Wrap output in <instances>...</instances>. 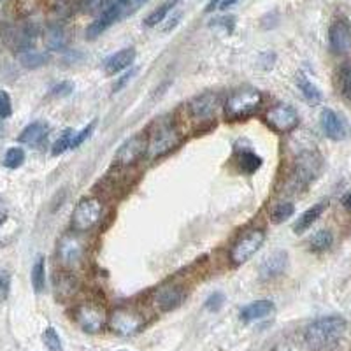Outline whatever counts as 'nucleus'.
Returning <instances> with one entry per match:
<instances>
[{
    "mask_svg": "<svg viewBox=\"0 0 351 351\" xmlns=\"http://www.w3.org/2000/svg\"><path fill=\"white\" fill-rule=\"evenodd\" d=\"M346 327V319L341 316H324L306 328L304 339L313 351H327L339 343Z\"/></svg>",
    "mask_w": 351,
    "mask_h": 351,
    "instance_id": "1",
    "label": "nucleus"
},
{
    "mask_svg": "<svg viewBox=\"0 0 351 351\" xmlns=\"http://www.w3.org/2000/svg\"><path fill=\"white\" fill-rule=\"evenodd\" d=\"M262 104V95L255 88H243L232 93L225 102V116L228 121H241L255 114Z\"/></svg>",
    "mask_w": 351,
    "mask_h": 351,
    "instance_id": "2",
    "label": "nucleus"
},
{
    "mask_svg": "<svg viewBox=\"0 0 351 351\" xmlns=\"http://www.w3.org/2000/svg\"><path fill=\"white\" fill-rule=\"evenodd\" d=\"M324 160L316 152H302L295 160L291 181L297 188H306L313 183L322 172Z\"/></svg>",
    "mask_w": 351,
    "mask_h": 351,
    "instance_id": "3",
    "label": "nucleus"
},
{
    "mask_svg": "<svg viewBox=\"0 0 351 351\" xmlns=\"http://www.w3.org/2000/svg\"><path fill=\"white\" fill-rule=\"evenodd\" d=\"M181 143L180 132L176 130L174 125L169 121H162L155 132H153L152 139L148 144V152L152 158H160V156L167 155L174 148H178Z\"/></svg>",
    "mask_w": 351,
    "mask_h": 351,
    "instance_id": "4",
    "label": "nucleus"
},
{
    "mask_svg": "<svg viewBox=\"0 0 351 351\" xmlns=\"http://www.w3.org/2000/svg\"><path fill=\"white\" fill-rule=\"evenodd\" d=\"M102 216V204L95 197H84L77 202L72 213V228L76 232H86L99 223Z\"/></svg>",
    "mask_w": 351,
    "mask_h": 351,
    "instance_id": "5",
    "label": "nucleus"
},
{
    "mask_svg": "<svg viewBox=\"0 0 351 351\" xmlns=\"http://www.w3.org/2000/svg\"><path fill=\"white\" fill-rule=\"evenodd\" d=\"M263 241H265V234L260 228H253V230H247L246 234H243L234 243V246H232V263L234 265H243V263H246L262 247Z\"/></svg>",
    "mask_w": 351,
    "mask_h": 351,
    "instance_id": "6",
    "label": "nucleus"
},
{
    "mask_svg": "<svg viewBox=\"0 0 351 351\" xmlns=\"http://www.w3.org/2000/svg\"><path fill=\"white\" fill-rule=\"evenodd\" d=\"M265 121L276 134H290L299 127V114L290 106L280 104L265 114Z\"/></svg>",
    "mask_w": 351,
    "mask_h": 351,
    "instance_id": "7",
    "label": "nucleus"
},
{
    "mask_svg": "<svg viewBox=\"0 0 351 351\" xmlns=\"http://www.w3.org/2000/svg\"><path fill=\"white\" fill-rule=\"evenodd\" d=\"M148 137L144 136V134L132 136L130 139L125 141L120 146V149L116 152L114 162H118L120 165H125V167L137 164V162L146 155V152H148Z\"/></svg>",
    "mask_w": 351,
    "mask_h": 351,
    "instance_id": "8",
    "label": "nucleus"
},
{
    "mask_svg": "<svg viewBox=\"0 0 351 351\" xmlns=\"http://www.w3.org/2000/svg\"><path fill=\"white\" fill-rule=\"evenodd\" d=\"M123 16V8L118 0H109V5L104 9V11L100 12L99 18L95 21L88 25L86 28V37L88 39H97L99 36L108 30L111 25H114L116 21L120 20Z\"/></svg>",
    "mask_w": 351,
    "mask_h": 351,
    "instance_id": "9",
    "label": "nucleus"
},
{
    "mask_svg": "<svg viewBox=\"0 0 351 351\" xmlns=\"http://www.w3.org/2000/svg\"><path fill=\"white\" fill-rule=\"evenodd\" d=\"M76 322L84 332H88V334H97V332L102 330V327L106 324L104 309L92 306V304H84V306L76 309Z\"/></svg>",
    "mask_w": 351,
    "mask_h": 351,
    "instance_id": "10",
    "label": "nucleus"
},
{
    "mask_svg": "<svg viewBox=\"0 0 351 351\" xmlns=\"http://www.w3.org/2000/svg\"><path fill=\"white\" fill-rule=\"evenodd\" d=\"M144 319L141 318L137 313L128 311V309H116L111 315L109 325H111L112 332L120 335H132L141 330Z\"/></svg>",
    "mask_w": 351,
    "mask_h": 351,
    "instance_id": "11",
    "label": "nucleus"
},
{
    "mask_svg": "<svg viewBox=\"0 0 351 351\" xmlns=\"http://www.w3.org/2000/svg\"><path fill=\"white\" fill-rule=\"evenodd\" d=\"M83 243L74 234H67L58 243V258H60V262L64 263L65 267H76L77 263L81 262V258H83Z\"/></svg>",
    "mask_w": 351,
    "mask_h": 351,
    "instance_id": "12",
    "label": "nucleus"
},
{
    "mask_svg": "<svg viewBox=\"0 0 351 351\" xmlns=\"http://www.w3.org/2000/svg\"><path fill=\"white\" fill-rule=\"evenodd\" d=\"M328 43L335 55H346L351 51V27L346 20H335L328 30Z\"/></svg>",
    "mask_w": 351,
    "mask_h": 351,
    "instance_id": "13",
    "label": "nucleus"
},
{
    "mask_svg": "<svg viewBox=\"0 0 351 351\" xmlns=\"http://www.w3.org/2000/svg\"><path fill=\"white\" fill-rule=\"evenodd\" d=\"M216 108H218V95L213 92L200 93V95L193 97L188 104V109H190V114L199 121L211 120L213 114L216 112Z\"/></svg>",
    "mask_w": 351,
    "mask_h": 351,
    "instance_id": "14",
    "label": "nucleus"
},
{
    "mask_svg": "<svg viewBox=\"0 0 351 351\" xmlns=\"http://www.w3.org/2000/svg\"><path fill=\"white\" fill-rule=\"evenodd\" d=\"M288 265V253L283 252V250H276V252L269 253L265 258L260 263V278L262 280H274L278 276L283 274L287 271Z\"/></svg>",
    "mask_w": 351,
    "mask_h": 351,
    "instance_id": "15",
    "label": "nucleus"
},
{
    "mask_svg": "<svg viewBox=\"0 0 351 351\" xmlns=\"http://www.w3.org/2000/svg\"><path fill=\"white\" fill-rule=\"evenodd\" d=\"M319 123L324 128L325 136L332 141H341L346 137V125H344L343 118L332 109H324L322 116H319Z\"/></svg>",
    "mask_w": 351,
    "mask_h": 351,
    "instance_id": "16",
    "label": "nucleus"
},
{
    "mask_svg": "<svg viewBox=\"0 0 351 351\" xmlns=\"http://www.w3.org/2000/svg\"><path fill=\"white\" fill-rule=\"evenodd\" d=\"M276 311V306L272 300H256V302L247 304L241 309V319L246 322V324H252V322H258V319H265Z\"/></svg>",
    "mask_w": 351,
    "mask_h": 351,
    "instance_id": "17",
    "label": "nucleus"
},
{
    "mask_svg": "<svg viewBox=\"0 0 351 351\" xmlns=\"http://www.w3.org/2000/svg\"><path fill=\"white\" fill-rule=\"evenodd\" d=\"M134 60H136V49L134 48L120 49V51L112 53L111 56L106 58L104 71L112 76V74H118V72H121L123 69L130 67V65L134 64Z\"/></svg>",
    "mask_w": 351,
    "mask_h": 351,
    "instance_id": "18",
    "label": "nucleus"
},
{
    "mask_svg": "<svg viewBox=\"0 0 351 351\" xmlns=\"http://www.w3.org/2000/svg\"><path fill=\"white\" fill-rule=\"evenodd\" d=\"M36 36H37L36 28H32L30 25H23V27L11 28V34L5 37H8L9 44H11L12 48L20 53V51H25V49L32 48Z\"/></svg>",
    "mask_w": 351,
    "mask_h": 351,
    "instance_id": "19",
    "label": "nucleus"
},
{
    "mask_svg": "<svg viewBox=\"0 0 351 351\" xmlns=\"http://www.w3.org/2000/svg\"><path fill=\"white\" fill-rule=\"evenodd\" d=\"M183 297L184 293L181 288L162 287L156 291V307H160V311H172L180 306Z\"/></svg>",
    "mask_w": 351,
    "mask_h": 351,
    "instance_id": "20",
    "label": "nucleus"
},
{
    "mask_svg": "<svg viewBox=\"0 0 351 351\" xmlns=\"http://www.w3.org/2000/svg\"><path fill=\"white\" fill-rule=\"evenodd\" d=\"M327 208H328L327 200H322V202L315 204L313 208H309L306 213H302V215L299 216V219H297L295 225H293V232H295V234H304L307 228L313 227V223H315L319 216L324 215V211Z\"/></svg>",
    "mask_w": 351,
    "mask_h": 351,
    "instance_id": "21",
    "label": "nucleus"
},
{
    "mask_svg": "<svg viewBox=\"0 0 351 351\" xmlns=\"http://www.w3.org/2000/svg\"><path fill=\"white\" fill-rule=\"evenodd\" d=\"M48 132L49 127L44 121H34V123L23 128L20 136V143L28 144V146H39L48 137Z\"/></svg>",
    "mask_w": 351,
    "mask_h": 351,
    "instance_id": "22",
    "label": "nucleus"
},
{
    "mask_svg": "<svg viewBox=\"0 0 351 351\" xmlns=\"http://www.w3.org/2000/svg\"><path fill=\"white\" fill-rule=\"evenodd\" d=\"M295 83H297V88H299V92L302 93V97L309 102V104H319V102L324 100V93H322V90H319V88L316 86V84L313 83L306 74L299 72V74H297Z\"/></svg>",
    "mask_w": 351,
    "mask_h": 351,
    "instance_id": "23",
    "label": "nucleus"
},
{
    "mask_svg": "<svg viewBox=\"0 0 351 351\" xmlns=\"http://www.w3.org/2000/svg\"><path fill=\"white\" fill-rule=\"evenodd\" d=\"M44 43L48 46V49L51 51H60V49L67 48V43H69V36L65 32L64 27H49L44 34Z\"/></svg>",
    "mask_w": 351,
    "mask_h": 351,
    "instance_id": "24",
    "label": "nucleus"
},
{
    "mask_svg": "<svg viewBox=\"0 0 351 351\" xmlns=\"http://www.w3.org/2000/svg\"><path fill=\"white\" fill-rule=\"evenodd\" d=\"M18 60L27 69H39L49 62V55L46 51H37V49H25L18 53Z\"/></svg>",
    "mask_w": 351,
    "mask_h": 351,
    "instance_id": "25",
    "label": "nucleus"
},
{
    "mask_svg": "<svg viewBox=\"0 0 351 351\" xmlns=\"http://www.w3.org/2000/svg\"><path fill=\"white\" fill-rule=\"evenodd\" d=\"M334 243V236H332V232L328 230H318L316 234H313L309 237V250L316 253L327 252L328 247L332 246Z\"/></svg>",
    "mask_w": 351,
    "mask_h": 351,
    "instance_id": "26",
    "label": "nucleus"
},
{
    "mask_svg": "<svg viewBox=\"0 0 351 351\" xmlns=\"http://www.w3.org/2000/svg\"><path fill=\"white\" fill-rule=\"evenodd\" d=\"M178 4V0H169V2H164V4L160 5L158 9H155L153 12H149L148 18L144 20V25L146 27H156V25H160L162 21L167 18V14L171 12V9H174V5Z\"/></svg>",
    "mask_w": 351,
    "mask_h": 351,
    "instance_id": "27",
    "label": "nucleus"
},
{
    "mask_svg": "<svg viewBox=\"0 0 351 351\" xmlns=\"http://www.w3.org/2000/svg\"><path fill=\"white\" fill-rule=\"evenodd\" d=\"M30 280H32V287L36 293H43L44 288H46V265H44V258H37V262L34 263Z\"/></svg>",
    "mask_w": 351,
    "mask_h": 351,
    "instance_id": "28",
    "label": "nucleus"
},
{
    "mask_svg": "<svg viewBox=\"0 0 351 351\" xmlns=\"http://www.w3.org/2000/svg\"><path fill=\"white\" fill-rule=\"evenodd\" d=\"M74 136H76V132L72 130V128H65L64 132L60 134V137L56 139V143L53 144V156L64 155L67 149H72V141H74Z\"/></svg>",
    "mask_w": 351,
    "mask_h": 351,
    "instance_id": "29",
    "label": "nucleus"
},
{
    "mask_svg": "<svg viewBox=\"0 0 351 351\" xmlns=\"http://www.w3.org/2000/svg\"><path fill=\"white\" fill-rule=\"evenodd\" d=\"M239 160H241V169H243L244 172H247V174L256 172L260 169V165H262V158L253 152L241 153Z\"/></svg>",
    "mask_w": 351,
    "mask_h": 351,
    "instance_id": "30",
    "label": "nucleus"
},
{
    "mask_svg": "<svg viewBox=\"0 0 351 351\" xmlns=\"http://www.w3.org/2000/svg\"><path fill=\"white\" fill-rule=\"evenodd\" d=\"M293 213H295V206H293V204L280 202L274 209H272V215H271L272 221H274V223H281V221H285V219L290 218Z\"/></svg>",
    "mask_w": 351,
    "mask_h": 351,
    "instance_id": "31",
    "label": "nucleus"
},
{
    "mask_svg": "<svg viewBox=\"0 0 351 351\" xmlns=\"http://www.w3.org/2000/svg\"><path fill=\"white\" fill-rule=\"evenodd\" d=\"M25 162V152L21 148H11L8 149L4 156V165L8 169H18L21 167Z\"/></svg>",
    "mask_w": 351,
    "mask_h": 351,
    "instance_id": "32",
    "label": "nucleus"
},
{
    "mask_svg": "<svg viewBox=\"0 0 351 351\" xmlns=\"http://www.w3.org/2000/svg\"><path fill=\"white\" fill-rule=\"evenodd\" d=\"M43 341L49 351H64V348H62L60 335L56 334V330L53 327H48L46 330H44Z\"/></svg>",
    "mask_w": 351,
    "mask_h": 351,
    "instance_id": "33",
    "label": "nucleus"
},
{
    "mask_svg": "<svg viewBox=\"0 0 351 351\" xmlns=\"http://www.w3.org/2000/svg\"><path fill=\"white\" fill-rule=\"evenodd\" d=\"M339 80H341V90H343V95L351 100V62L341 69Z\"/></svg>",
    "mask_w": 351,
    "mask_h": 351,
    "instance_id": "34",
    "label": "nucleus"
},
{
    "mask_svg": "<svg viewBox=\"0 0 351 351\" xmlns=\"http://www.w3.org/2000/svg\"><path fill=\"white\" fill-rule=\"evenodd\" d=\"M223 304H225L223 293H221V291H215V293H211V295L208 297V300H206V304H204V306H206V309H208V311L216 313V311H219L221 307H223Z\"/></svg>",
    "mask_w": 351,
    "mask_h": 351,
    "instance_id": "35",
    "label": "nucleus"
},
{
    "mask_svg": "<svg viewBox=\"0 0 351 351\" xmlns=\"http://www.w3.org/2000/svg\"><path fill=\"white\" fill-rule=\"evenodd\" d=\"M95 125H97V121L93 120L92 123L88 125V127H84L83 130H81V132H77L76 136H74V141H72V149H74V148H80L81 144H83L84 141L88 139V137L92 136V134H93V130H95Z\"/></svg>",
    "mask_w": 351,
    "mask_h": 351,
    "instance_id": "36",
    "label": "nucleus"
},
{
    "mask_svg": "<svg viewBox=\"0 0 351 351\" xmlns=\"http://www.w3.org/2000/svg\"><path fill=\"white\" fill-rule=\"evenodd\" d=\"M12 114L11 97L5 90H0V118H9Z\"/></svg>",
    "mask_w": 351,
    "mask_h": 351,
    "instance_id": "37",
    "label": "nucleus"
},
{
    "mask_svg": "<svg viewBox=\"0 0 351 351\" xmlns=\"http://www.w3.org/2000/svg\"><path fill=\"white\" fill-rule=\"evenodd\" d=\"M11 291V274L8 271L0 272V302H4Z\"/></svg>",
    "mask_w": 351,
    "mask_h": 351,
    "instance_id": "38",
    "label": "nucleus"
},
{
    "mask_svg": "<svg viewBox=\"0 0 351 351\" xmlns=\"http://www.w3.org/2000/svg\"><path fill=\"white\" fill-rule=\"evenodd\" d=\"M74 92V84L71 83V81H62V83L55 84V86L51 88V95L53 97H69L71 93Z\"/></svg>",
    "mask_w": 351,
    "mask_h": 351,
    "instance_id": "39",
    "label": "nucleus"
},
{
    "mask_svg": "<svg viewBox=\"0 0 351 351\" xmlns=\"http://www.w3.org/2000/svg\"><path fill=\"white\" fill-rule=\"evenodd\" d=\"M109 5V0H84L83 2V11L84 12H97L104 11Z\"/></svg>",
    "mask_w": 351,
    "mask_h": 351,
    "instance_id": "40",
    "label": "nucleus"
},
{
    "mask_svg": "<svg viewBox=\"0 0 351 351\" xmlns=\"http://www.w3.org/2000/svg\"><path fill=\"white\" fill-rule=\"evenodd\" d=\"M234 25H236V18L234 16H221V18H216L213 20L211 27H223L225 32L230 34L234 30Z\"/></svg>",
    "mask_w": 351,
    "mask_h": 351,
    "instance_id": "41",
    "label": "nucleus"
},
{
    "mask_svg": "<svg viewBox=\"0 0 351 351\" xmlns=\"http://www.w3.org/2000/svg\"><path fill=\"white\" fill-rule=\"evenodd\" d=\"M239 0H211L208 4V8H206V12H213L216 11V9H227L230 8V5L237 4Z\"/></svg>",
    "mask_w": 351,
    "mask_h": 351,
    "instance_id": "42",
    "label": "nucleus"
},
{
    "mask_svg": "<svg viewBox=\"0 0 351 351\" xmlns=\"http://www.w3.org/2000/svg\"><path fill=\"white\" fill-rule=\"evenodd\" d=\"M148 2V0H123V16L127 14H132V12H136L141 5H144Z\"/></svg>",
    "mask_w": 351,
    "mask_h": 351,
    "instance_id": "43",
    "label": "nucleus"
},
{
    "mask_svg": "<svg viewBox=\"0 0 351 351\" xmlns=\"http://www.w3.org/2000/svg\"><path fill=\"white\" fill-rule=\"evenodd\" d=\"M136 69H134V71H130V72H127V74H123V76L120 77V80H118V83L114 84V92H120L121 88L125 86V84L128 83V81L132 80V77H134V74H136Z\"/></svg>",
    "mask_w": 351,
    "mask_h": 351,
    "instance_id": "44",
    "label": "nucleus"
},
{
    "mask_svg": "<svg viewBox=\"0 0 351 351\" xmlns=\"http://www.w3.org/2000/svg\"><path fill=\"white\" fill-rule=\"evenodd\" d=\"M343 204H344V208H348V209H350V211H351V193H350V195L344 197Z\"/></svg>",
    "mask_w": 351,
    "mask_h": 351,
    "instance_id": "45",
    "label": "nucleus"
},
{
    "mask_svg": "<svg viewBox=\"0 0 351 351\" xmlns=\"http://www.w3.org/2000/svg\"><path fill=\"white\" fill-rule=\"evenodd\" d=\"M4 221H5V215L4 213H0V227L4 225Z\"/></svg>",
    "mask_w": 351,
    "mask_h": 351,
    "instance_id": "46",
    "label": "nucleus"
}]
</instances>
